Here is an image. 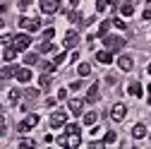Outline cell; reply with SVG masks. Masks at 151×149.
<instances>
[{"label": "cell", "instance_id": "obj_22", "mask_svg": "<svg viewBox=\"0 0 151 149\" xmlns=\"http://www.w3.org/2000/svg\"><path fill=\"white\" fill-rule=\"evenodd\" d=\"M120 12H122V14H125V17H132V14H134V7H132V5H129V3H125V5H122V7H120Z\"/></svg>", "mask_w": 151, "mask_h": 149}, {"label": "cell", "instance_id": "obj_17", "mask_svg": "<svg viewBox=\"0 0 151 149\" xmlns=\"http://www.w3.org/2000/svg\"><path fill=\"white\" fill-rule=\"evenodd\" d=\"M127 91H129V94H132V96H142V84H139V82H132Z\"/></svg>", "mask_w": 151, "mask_h": 149}, {"label": "cell", "instance_id": "obj_43", "mask_svg": "<svg viewBox=\"0 0 151 149\" xmlns=\"http://www.w3.org/2000/svg\"><path fill=\"white\" fill-rule=\"evenodd\" d=\"M70 5H72V7H77V5H79V0H70Z\"/></svg>", "mask_w": 151, "mask_h": 149}, {"label": "cell", "instance_id": "obj_41", "mask_svg": "<svg viewBox=\"0 0 151 149\" xmlns=\"http://www.w3.org/2000/svg\"><path fill=\"white\" fill-rule=\"evenodd\" d=\"M144 20H151V10H144Z\"/></svg>", "mask_w": 151, "mask_h": 149}, {"label": "cell", "instance_id": "obj_16", "mask_svg": "<svg viewBox=\"0 0 151 149\" xmlns=\"http://www.w3.org/2000/svg\"><path fill=\"white\" fill-rule=\"evenodd\" d=\"M50 84H53L50 72H46V74H41V77H39V87H41V89H50Z\"/></svg>", "mask_w": 151, "mask_h": 149}, {"label": "cell", "instance_id": "obj_7", "mask_svg": "<svg viewBox=\"0 0 151 149\" xmlns=\"http://www.w3.org/2000/svg\"><path fill=\"white\" fill-rule=\"evenodd\" d=\"M65 120H67V116L63 113V111H58V113H53V116H50V127H63Z\"/></svg>", "mask_w": 151, "mask_h": 149}, {"label": "cell", "instance_id": "obj_4", "mask_svg": "<svg viewBox=\"0 0 151 149\" xmlns=\"http://www.w3.org/2000/svg\"><path fill=\"white\" fill-rule=\"evenodd\" d=\"M19 27H22V29H27V31H39L41 22L36 20V17H31V20H29V17H22V20H19Z\"/></svg>", "mask_w": 151, "mask_h": 149}, {"label": "cell", "instance_id": "obj_8", "mask_svg": "<svg viewBox=\"0 0 151 149\" xmlns=\"http://www.w3.org/2000/svg\"><path fill=\"white\" fill-rule=\"evenodd\" d=\"M77 41H79V34H77V31H67L63 46H65V48H74V46H77Z\"/></svg>", "mask_w": 151, "mask_h": 149}, {"label": "cell", "instance_id": "obj_11", "mask_svg": "<svg viewBox=\"0 0 151 149\" xmlns=\"http://www.w3.org/2000/svg\"><path fill=\"white\" fill-rule=\"evenodd\" d=\"M132 137H134V140H144L146 137V125L144 123H137L134 127H132Z\"/></svg>", "mask_w": 151, "mask_h": 149}, {"label": "cell", "instance_id": "obj_12", "mask_svg": "<svg viewBox=\"0 0 151 149\" xmlns=\"http://www.w3.org/2000/svg\"><path fill=\"white\" fill-rule=\"evenodd\" d=\"M14 77H17V82H29V80H31V70H29V67H17V74H14Z\"/></svg>", "mask_w": 151, "mask_h": 149}, {"label": "cell", "instance_id": "obj_13", "mask_svg": "<svg viewBox=\"0 0 151 149\" xmlns=\"http://www.w3.org/2000/svg\"><path fill=\"white\" fill-rule=\"evenodd\" d=\"M82 108H84V99H72L70 101V111L74 116H82Z\"/></svg>", "mask_w": 151, "mask_h": 149}, {"label": "cell", "instance_id": "obj_9", "mask_svg": "<svg viewBox=\"0 0 151 149\" xmlns=\"http://www.w3.org/2000/svg\"><path fill=\"white\" fill-rule=\"evenodd\" d=\"M118 65H120V70H125V72H129L132 67H134V60H132L129 55H120V58H118Z\"/></svg>", "mask_w": 151, "mask_h": 149}, {"label": "cell", "instance_id": "obj_36", "mask_svg": "<svg viewBox=\"0 0 151 149\" xmlns=\"http://www.w3.org/2000/svg\"><path fill=\"white\" fill-rule=\"evenodd\" d=\"M106 5H108V3H103V0H99V3H96V10H99V12H103V10H106Z\"/></svg>", "mask_w": 151, "mask_h": 149}, {"label": "cell", "instance_id": "obj_37", "mask_svg": "<svg viewBox=\"0 0 151 149\" xmlns=\"http://www.w3.org/2000/svg\"><path fill=\"white\" fill-rule=\"evenodd\" d=\"M29 5H31V0H19V7H22V10H27Z\"/></svg>", "mask_w": 151, "mask_h": 149}, {"label": "cell", "instance_id": "obj_18", "mask_svg": "<svg viewBox=\"0 0 151 149\" xmlns=\"http://www.w3.org/2000/svg\"><path fill=\"white\" fill-rule=\"evenodd\" d=\"M65 135H70V137H74V135H79V125H74V123L65 125Z\"/></svg>", "mask_w": 151, "mask_h": 149}, {"label": "cell", "instance_id": "obj_23", "mask_svg": "<svg viewBox=\"0 0 151 149\" xmlns=\"http://www.w3.org/2000/svg\"><path fill=\"white\" fill-rule=\"evenodd\" d=\"M77 72H79V77H86V74H91V67H89L86 63H82V65L77 67Z\"/></svg>", "mask_w": 151, "mask_h": 149}, {"label": "cell", "instance_id": "obj_1", "mask_svg": "<svg viewBox=\"0 0 151 149\" xmlns=\"http://www.w3.org/2000/svg\"><path fill=\"white\" fill-rule=\"evenodd\" d=\"M103 43H106V51H110V53L113 51H120L125 46V41L120 39V36H108V34L103 36Z\"/></svg>", "mask_w": 151, "mask_h": 149}, {"label": "cell", "instance_id": "obj_5", "mask_svg": "<svg viewBox=\"0 0 151 149\" xmlns=\"http://www.w3.org/2000/svg\"><path fill=\"white\" fill-rule=\"evenodd\" d=\"M29 43H31V39H29V34H19V36H14V48L17 51H27L29 48Z\"/></svg>", "mask_w": 151, "mask_h": 149}, {"label": "cell", "instance_id": "obj_44", "mask_svg": "<svg viewBox=\"0 0 151 149\" xmlns=\"http://www.w3.org/2000/svg\"><path fill=\"white\" fill-rule=\"evenodd\" d=\"M3 27H5V22H3V20H0V29H3Z\"/></svg>", "mask_w": 151, "mask_h": 149}, {"label": "cell", "instance_id": "obj_27", "mask_svg": "<svg viewBox=\"0 0 151 149\" xmlns=\"http://www.w3.org/2000/svg\"><path fill=\"white\" fill-rule=\"evenodd\" d=\"M19 96H22V91H19V89H10V94H7V99H10V101H17Z\"/></svg>", "mask_w": 151, "mask_h": 149}, {"label": "cell", "instance_id": "obj_15", "mask_svg": "<svg viewBox=\"0 0 151 149\" xmlns=\"http://www.w3.org/2000/svg\"><path fill=\"white\" fill-rule=\"evenodd\" d=\"M96 60H99L101 65H108V63L113 60V53H110V51H99V53H96Z\"/></svg>", "mask_w": 151, "mask_h": 149}, {"label": "cell", "instance_id": "obj_3", "mask_svg": "<svg viewBox=\"0 0 151 149\" xmlns=\"http://www.w3.org/2000/svg\"><path fill=\"white\" fill-rule=\"evenodd\" d=\"M36 125H39V116L31 113V116H27L19 125H17V130H19V132H27V130H31V127H36Z\"/></svg>", "mask_w": 151, "mask_h": 149}, {"label": "cell", "instance_id": "obj_45", "mask_svg": "<svg viewBox=\"0 0 151 149\" xmlns=\"http://www.w3.org/2000/svg\"><path fill=\"white\" fill-rule=\"evenodd\" d=\"M149 72H151V63H149Z\"/></svg>", "mask_w": 151, "mask_h": 149}, {"label": "cell", "instance_id": "obj_30", "mask_svg": "<svg viewBox=\"0 0 151 149\" xmlns=\"http://www.w3.org/2000/svg\"><path fill=\"white\" fill-rule=\"evenodd\" d=\"M5 132H7V123H5V118H3V116H0V137H3Z\"/></svg>", "mask_w": 151, "mask_h": 149}, {"label": "cell", "instance_id": "obj_28", "mask_svg": "<svg viewBox=\"0 0 151 149\" xmlns=\"http://www.w3.org/2000/svg\"><path fill=\"white\" fill-rule=\"evenodd\" d=\"M24 96H27V99H36V96H39V89H27Z\"/></svg>", "mask_w": 151, "mask_h": 149}, {"label": "cell", "instance_id": "obj_39", "mask_svg": "<svg viewBox=\"0 0 151 149\" xmlns=\"http://www.w3.org/2000/svg\"><path fill=\"white\" fill-rule=\"evenodd\" d=\"M19 147H34V142H31V140H22V142H19Z\"/></svg>", "mask_w": 151, "mask_h": 149}, {"label": "cell", "instance_id": "obj_6", "mask_svg": "<svg viewBox=\"0 0 151 149\" xmlns=\"http://www.w3.org/2000/svg\"><path fill=\"white\" fill-rule=\"evenodd\" d=\"M125 113H127V108H125V103H115L113 106V111H110V116H113V120H122L125 118Z\"/></svg>", "mask_w": 151, "mask_h": 149}, {"label": "cell", "instance_id": "obj_14", "mask_svg": "<svg viewBox=\"0 0 151 149\" xmlns=\"http://www.w3.org/2000/svg\"><path fill=\"white\" fill-rule=\"evenodd\" d=\"M96 99H99V82H93V84L89 87V91H86V101H89V103H93Z\"/></svg>", "mask_w": 151, "mask_h": 149}, {"label": "cell", "instance_id": "obj_40", "mask_svg": "<svg viewBox=\"0 0 151 149\" xmlns=\"http://www.w3.org/2000/svg\"><path fill=\"white\" fill-rule=\"evenodd\" d=\"M79 87H82V82H72V84H70V89H72V91H77Z\"/></svg>", "mask_w": 151, "mask_h": 149}, {"label": "cell", "instance_id": "obj_31", "mask_svg": "<svg viewBox=\"0 0 151 149\" xmlns=\"http://www.w3.org/2000/svg\"><path fill=\"white\" fill-rule=\"evenodd\" d=\"M53 36H55V29H46V31H43V41H50Z\"/></svg>", "mask_w": 151, "mask_h": 149}, {"label": "cell", "instance_id": "obj_32", "mask_svg": "<svg viewBox=\"0 0 151 149\" xmlns=\"http://www.w3.org/2000/svg\"><path fill=\"white\" fill-rule=\"evenodd\" d=\"M106 144H113L115 142V132H106V140H103Z\"/></svg>", "mask_w": 151, "mask_h": 149}, {"label": "cell", "instance_id": "obj_25", "mask_svg": "<svg viewBox=\"0 0 151 149\" xmlns=\"http://www.w3.org/2000/svg\"><path fill=\"white\" fill-rule=\"evenodd\" d=\"M110 24H113V22H108V20H106V22H101V27H99V36H106V34H108V29H110Z\"/></svg>", "mask_w": 151, "mask_h": 149}, {"label": "cell", "instance_id": "obj_33", "mask_svg": "<svg viewBox=\"0 0 151 149\" xmlns=\"http://www.w3.org/2000/svg\"><path fill=\"white\" fill-rule=\"evenodd\" d=\"M79 20H82L79 12H70V22H79Z\"/></svg>", "mask_w": 151, "mask_h": 149}, {"label": "cell", "instance_id": "obj_19", "mask_svg": "<svg viewBox=\"0 0 151 149\" xmlns=\"http://www.w3.org/2000/svg\"><path fill=\"white\" fill-rule=\"evenodd\" d=\"M14 55H17V48H14V46H7V48H5V60L12 63V60H14Z\"/></svg>", "mask_w": 151, "mask_h": 149}, {"label": "cell", "instance_id": "obj_34", "mask_svg": "<svg viewBox=\"0 0 151 149\" xmlns=\"http://www.w3.org/2000/svg\"><path fill=\"white\" fill-rule=\"evenodd\" d=\"M65 58H67V53H60V55H58V58H55L53 63H55V65H60V63H65Z\"/></svg>", "mask_w": 151, "mask_h": 149}, {"label": "cell", "instance_id": "obj_26", "mask_svg": "<svg viewBox=\"0 0 151 149\" xmlns=\"http://www.w3.org/2000/svg\"><path fill=\"white\" fill-rule=\"evenodd\" d=\"M96 118H99L96 113H86L84 116V125H96Z\"/></svg>", "mask_w": 151, "mask_h": 149}, {"label": "cell", "instance_id": "obj_24", "mask_svg": "<svg viewBox=\"0 0 151 149\" xmlns=\"http://www.w3.org/2000/svg\"><path fill=\"white\" fill-rule=\"evenodd\" d=\"M0 43H3V46L14 43V36H12V34H3V36H0Z\"/></svg>", "mask_w": 151, "mask_h": 149}, {"label": "cell", "instance_id": "obj_48", "mask_svg": "<svg viewBox=\"0 0 151 149\" xmlns=\"http://www.w3.org/2000/svg\"><path fill=\"white\" fill-rule=\"evenodd\" d=\"M149 140H151V137H149Z\"/></svg>", "mask_w": 151, "mask_h": 149}, {"label": "cell", "instance_id": "obj_42", "mask_svg": "<svg viewBox=\"0 0 151 149\" xmlns=\"http://www.w3.org/2000/svg\"><path fill=\"white\" fill-rule=\"evenodd\" d=\"M146 99H149V103H151V87L146 89Z\"/></svg>", "mask_w": 151, "mask_h": 149}, {"label": "cell", "instance_id": "obj_2", "mask_svg": "<svg viewBox=\"0 0 151 149\" xmlns=\"http://www.w3.org/2000/svg\"><path fill=\"white\" fill-rule=\"evenodd\" d=\"M39 7H41L43 14H53V12H58L60 0H39Z\"/></svg>", "mask_w": 151, "mask_h": 149}, {"label": "cell", "instance_id": "obj_20", "mask_svg": "<svg viewBox=\"0 0 151 149\" xmlns=\"http://www.w3.org/2000/svg\"><path fill=\"white\" fill-rule=\"evenodd\" d=\"M24 63L27 65H36V63H39V55H36V53H27L24 55Z\"/></svg>", "mask_w": 151, "mask_h": 149}, {"label": "cell", "instance_id": "obj_38", "mask_svg": "<svg viewBox=\"0 0 151 149\" xmlns=\"http://www.w3.org/2000/svg\"><path fill=\"white\" fill-rule=\"evenodd\" d=\"M58 99H60V101L67 99V89H60V91H58Z\"/></svg>", "mask_w": 151, "mask_h": 149}, {"label": "cell", "instance_id": "obj_47", "mask_svg": "<svg viewBox=\"0 0 151 149\" xmlns=\"http://www.w3.org/2000/svg\"><path fill=\"white\" fill-rule=\"evenodd\" d=\"M0 108H3V106H0Z\"/></svg>", "mask_w": 151, "mask_h": 149}, {"label": "cell", "instance_id": "obj_10", "mask_svg": "<svg viewBox=\"0 0 151 149\" xmlns=\"http://www.w3.org/2000/svg\"><path fill=\"white\" fill-rule=\"evenodd\" d=\"M17 74V65H5V67H0V80H10Z\"/></svg>", "mask_w": 151, "mask_h": 149}, {"label": "cell", "instance_id": "obj_35", "mask_svg": "<svg viewBox=\"0 0 151 149\" xmlns=\"http://www.w3.org/2000/svg\"><path fill=\"white\" fill-rule=\"evenodd\" d=\"M113 27H118V29H125V27H127V24H125V22H122V20H113Z\"/></svg>", "mask_w": 151, "mask_h": 149}, {"label": "cell", "instance_id": "obj_21", "mask_svg": "<svg viewBox=\"0 0 151 149\" xmlns=\"http://www.w3.org/2000/svg\"><path fill=\"white\" fill-rule=\"evenodd\" d=\"M53 48H55V46H53L50 41H41V43H39V51H41V53H50Z\"/></svg>", "mask_w": 151, "mask_h": 149}, {"label": "cell", "instance_id": "obj_46", "mask_svg": "<svg viewBox=\"0 0 151 149\" xmlns=\"http://www.w3.org/2000/svg\"><path fill=\"white\" fill-rule=\"evenodd\" d=\"M146 3H151V0H146Z\"/></svg>", "mask_w": 151, "mask_h": 149}, {"label": "cell", "instance_id": "obj_29", "mask_svg": "<svg viewBox=\"0 0 151 149\" xmlns=\"http://www.w3.org/2000/svg\"><path fill=\"white\" fill-rule=\"evenodd\" d=\"M41 67H43V72H53L58 65H55V63H41Z\"/></svg>", "mask_w": 151, "mask_h": 149}]
</instances>
